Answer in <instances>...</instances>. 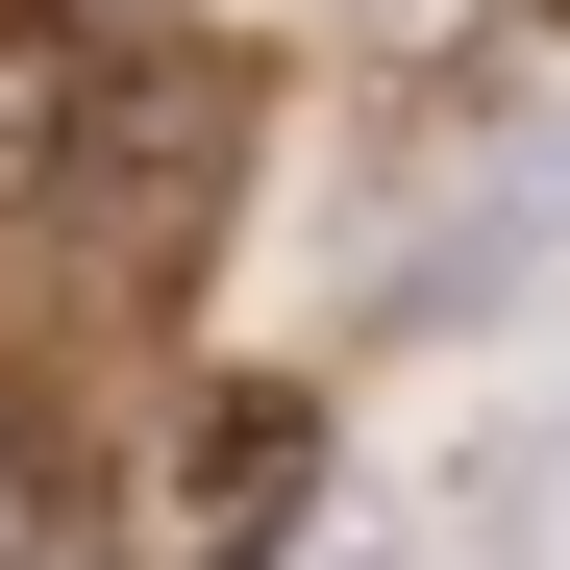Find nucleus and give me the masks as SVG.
Returning a JSON list of instances; mask_svg holds the SVG:
<instances>
[{
    "mask_svg": "<svg viewBox=\"0 0 570 570\" xmlns=\"http://www.w3.org/2000/svg\"><path fill=\"white\" fill-rule=\"evenodd\" d=\"M471 546H497V570H570V397H521L497 446H471Z\"/></svg>",
    "mask_w": 570,
    "mask_h": 570,
    "instance_id": "nucleus-5",
    "label": "nucleus"
},
{
    "mask_svg": "<svg viewBox=\"0 0 570 570\" xmlns=\"http://www.w3.org/2000/svg\"><path fill=\"white\" fill-rule=\"evenodd\" d=\"M100 0H0V224H50L75 199V125H100Z\"/></svg>",
    "mask_w": 570,
    "mask_h": 570,
    "instance_id": "nucleus-4",
    "label": "nucleus"
},
{
    "mask_svg": "<svg viewBox=\"0 0 570 570\" xmlns=\"http://www.w3.org/2000/svg\"><path fill=\"white\" fill-rule=\"evenodd\" d=\"M224 174H248V50H100V125H75V199L50 224H100L149 273V248L224 224Z\"/></svg>",
    "mask_w": 570,
    "mask_h": 570,
    "instance_id": "nucleus-2",
    "label": "nucleus"
},
{
    "mask_svg": "<svg viewBox=\"0 0 570 570\" xmlns=\"http://www.w3.org/2000/svg\"><path fill=\"white\" fill-rule=\"evenodd\" d=\"M546 248H570V125H521V149H497V174H471V199L422 224V273H397V323H497V298H521Z\"/></svg>",
    "mask_w": 570,
    "mask_h": 570,
    "instance_id": "nucleus-3",
    "label": "nucleus"
},
{
    "mask_svg": "<svg viewBox=\"0 0 570 570\" xmlns=\"http://www.w3.org/2000/svg\"><path fill=\"white\" fill-rule=\"evenodd\" d=\"M298 471H323V422L273 397V372H199V397L125 446V521H100V570H273Z\"/></svg>",
    "mask_w": 570,
    "mask_h": 570,
    "instance_id": "nucleus-1",
    "label": "nucleus"
}]
</instances>
